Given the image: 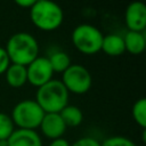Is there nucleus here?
Instances as JSON below:
<instances>
[{
  "mask_svg": "<svg viewBox=\"0 0 146 146\" xmlns=\"http://www.w3.org/2000/svg\"><path fill=\"white\" fill-rule=\"evenodd\" d=\"M5 49L11 64L25 67L39 57V43L36 39L27 32L14 33L7 40Z\"/></svg>",
  "mask_w": 146,
  "mask_h": 146,
  "instance_id": "1",
  "label": "nucleus"
},
{
  "mask_svg": "<svg viewBox=\"0 0 146 146\" xmlns=\"http://www.w3.org/2000/svg\"><path fill=\"white\" fill-rule=\"evenodd\" d=\"M68 91L60 80L51 79L38 88L34 100L44 113H59L68 105Z\"/></svg>",
  "mask_w": 146,
  "mask_h": 146,
  "instance_id": "2",
  "label": "nucleus"
},
{
  "mask_svg": "<svg viewBox=\"0 0 146 146\" xmlns=\"http://www.w3.org/2000/svg\"><path fill=\"white\" fill-rule=\"evenodd\" d=\"M29 10L33 25L44 32L57 30L64 21L63 9L49 0H38Z\"/></svg>",
  "mask_w": 146,
  "mask_h": 146,
  "instance_id": "3",
  "label": "nucleus"
},
{
  "mask_svg": "<svg viewBox=\"0 0 146 146\" xmlns=\"http://www.w3.org/2000/svg\"><path fill=\"white\" fill-rule=\"evenodd\" d=\"M44 112L34 99H23L11 110V120L17 129L35 130L39 128Z\"/></svg>",
  "mask_w": 146,
  "mask_h": 146,
  "instance_id": "4",
  "label": "nucleus"
},
{
  "mask_svg": "<svg viewBox=\"0 0 146 146\" xmlns=\"http://www.w3.org/2000/svg\"><path fill=\"white\" fill-rule=\"evenodd\" d=\"M104 34L95 25L83 23L75 26L71 39L73 46L84 55H94L100 51Z\"/></svg>",
  "mask_w": 146,
  "mask_h": 146,
  "instance_id": "5",
  "label": "nucleus"
},
{
  "mask_svg": "<svg viewBox=\"0 0 146 146\" xmlns=\"http://www.w3.org/2000/svg\"><path fill=\"white\" fill-rule=\"evenodd\" d=\"M62 83L66 90L74 95H83L89 91L92 84L90 72L80 64H71L70 67L62 73Z\"/></svg>",
  "mask_w": 146,
  "mask_h": 146,
  "instance_id": "6",
  "label": "nucleus"
},
{
  "mask_svg": "<svg viewBox=\"0 0 146 146\" xmlns=\"http://www.w3.org/2000/svg\"><path fill=\"white\" fill-rule=\"evenodd\" d=\"M26 74L27 82L35 88H39L44 83L49 82L52 79L54 71L48 60V57H36L26 66Z\"/></svg>",
  "mask_w": 146,
  "mask_h": 146,
  "instance_id": "7",
  "label": "nucleus"
},
{
  "mask_svg": "<svg viewBox=\"0 0 146 146\" xmlns=\"http://www.w3.org/2000/svg\"><path fill=\"white\" fill-rule=\"evenodd\" d=\"M124 23L128 31L144 32L146 27V6L140 1L131 2L125 8Z\"/></svg>",
  "mask_w": 146,
  "mask_h": 146,
  "instance_id": "8",
  "label": "nucleus"
},
{
  "mask_svg": "<svg viewBox=\"0 0 146 146\" xmlns=\"http://www.w3.org/2000/svg\"><path fill=\"white\" fill-rule=\"evenodd\" d=\"M39 128L46 138L54 140L62 138L67 127L62 120L59 113H44Z\"/></svg>",
  "mask_w": 146,
  "mask_h": 146,
  "instance_id": "9",
  "label": "nucleus"
},
{
  "mask_svg": "<svg viewBox=\"0 0 146 146\" xmlns=\"http://www.w3.org/2000/svg\"><path fill=\"white\" fill-rule=\"evenodd\" d=\"M7 140L9 146H43L42 139L36 130L15 129Z\"/></svg>",
  "mask_w": 146,
  "mask_h": 146,
  "instance_id": "10",
  "label": "nucleus"
},
{
  "mask_svg": "<svg viewBox=\"0 0 146 146\" xmlns=\"http://www.w3.org/2000/svg\"><path fill=\"white\" fill-rule=\"evenodd\" d=\"M124 49L131 55H140L146 47V36L144 32L128 31L123 36Z\"/></svg>",
  "mask_w": 146,
  "mask_h": 146,
  "instance_id": "11",
  "label": "nucleus"
},
{
  "mask_svg": "<svg viewBox=\"0 0 146 146\" xmlns=\"http://www.w3.org/2000/svg\"><path fill=\"white\" fill-rule=\"evenodd\" d=\"M100 50L111 57L121 56L125 51L123 38L115 33H110V34L104 35Z\"/></svg>",
  "mask_w": 146,
  "mask_h": 146,
  "instance_id": "12",
  "label": "nucleus"
},
{
  "mask_svg": "<svg viewBox=\"0 0 146 146\" xmlns=\"http://www.w3.org/2000/svg\"><path fill=\"white\" fill-rule=\"evenodd\" d=\"M5 79L7 84L11 88H21L25 86L27 82L26 67L22 65L10 64L5 72Z\"/></svg>",
  "mask_w": 146,
  "mask_h": 146,
  "instance_id": "13",
  "label": "nucleus"
},
{
  "mask_svg": "<svg viewBox=\"0 0 146 146\" xmlns=\"http://www.w3.org/2000/svg\"><path fill=\"white\" fill-rule=\"evenodd\" d=\"M59 115H60L62 120L64 121L65 125L71 127V128L79 127L83 121L82 111L75 105H66L59 112Z\"/></svg>",
  "mask_w": 146,
  "mask_h": 146,
  "instance_id": "14",
  "label": "nucleus"
},
{
  "mask_svg": "<svg viewBox=\"0 0 146 146\" xmlns=\"http://www.w3.org/2000/svg\"><path fill=\"white\" fill-rule=\"evenodd\" d=\"M48 60L51 65L54 73H63L72 64L71 58L67 55V52L62 51V50H55L54 52H51L50 56L48 57Z\"/></svg>",
  "mask_w": 146,
  "mask_h": 146,
  "instance_id": "15",
  "label": "nucleus"
},
{
  "mask_svg": "<svg viewBox=\"0 0 146 146\" xmlns=\"http://www.w3.org/2000/svg\"><path fill=\"white\" fill-rule=\"evenodd\" d=\"M133 121L143 129L146 127V98L141 97L135 102L131 110Z\"/></svg>",
  "mask_w": 146,
  "mask_h": 146,
  "instance_id": "16",
  "label": "nucleus"
},
{
  "mask_svg": "<svg viewBox=\"0 0 146 146\" xmlns=\"http://www.w3.org/2000/svg\"><path fill=\"white\" fill-rule=\"evenodd\" d=\"M15 124L7 113L0 112V140H7L15 131Z\"/></svg>",
  "mask_w": 146,
  "mask_h": 146,
  "instance_id": "17",
  "label": "nucleus"
},
{
  "mask_svg": "<svg viewBox=\"0 0 146 146\" xmlns=\"http://www.w3.org/2000/svg\"><path fill=\"white\" fill-rule=\"evenodd\" d=\"M100 146H137L133 140L124 136H112L106 138Z\"/></svg>",
  "mask_w": 146,
  "mask_h": 146,
  "instance_id": "18",
  "label": "nucleus"
},
{
  "mask_svg": "<svg viewBox=\"0 0 146 146\" xmlns=\"http://www.w3.org/2000/svg\"><path fill=\"white\" fill-rule=\"evenodd\" d=\"M71 146H100V141L94 137H82L76 139Z\"/></svg>",
  "mask_w": 146,
  "mask_h": 146,
  "instance_id": "19",
  "label": "nucleus"
},
{
  "mask_svg": "<svg viewBox=\"0 0 146 146\" xmlns=\"http://www.w3.org/2000/svg\"><path fill=\"white\" fill-rule=\"evenodd\" d=\"M10 64L11 63L9 60L7 52H6L5 47H0V75L5 74V72L7 71V68L9 67Z\"/></svg>",
  "mask_w": 146,
  "mask_h": 146,
  "instance_id": "20",
  "label": "nucleus"
},
{
  "mask_svg": "<svg viewBox=\"0 0 146 146\" xmlns=\"http://www.w3.org/2000/svg\"><path fill=\"white\" fill-rule=\"evenodd\" d=\"M35 0H16L15 3L21 7V8H24V9H30L33 5H34Z\"/></svg>",
  "mask_w": 146,
  "mask_h": 146,
  "instance_id": "21",
  "label": "nucleus"
},
{
  "mask_svg": "<svg viewBox=\"0 0 146 146\" xmlns=\"http://www.w3.org/2000/svg\"><path fill=\"white\" fill-rule=\"evenodd\" d=\"M48 146H71V144L65 139V138H58V139H54L49 143Z\"/></svg>",
  "mask_w": 146,
  "mask_h": 146,
  "instance_id": "22",
  "label": "nucleus"
},
{
  "mask_svg": "<svg viewBox=\"0 0 146 146\" xmlns=\"http://www.w3.org/2000/svg\"><path fill=\"white\" fill-rule=\"evenodd\" d=\"M0 146H9L8 140H0Z\"/></svg>",
  "mask_w": 146,
  "mask_h": 146,
  "instance_id": "23",
  "label": "nucleus"
}]
</instances>
